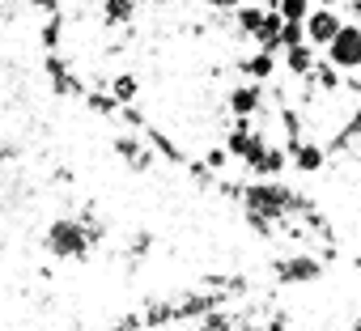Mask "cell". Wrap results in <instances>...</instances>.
<instances>
[{"mask_svg":"<svg viewBox=\"0 0 361 331\" xmlns=\"http://www.w3.org/2000/svg\"><path fill=\"white\" fill-rule=\"evenodd\" d=\"M251 106H255V94H251V89L234 94V111H251Z\"/></svg>","mask_w":361,"mask_h":331,"instance_id":"4","label":"cell"},{"mask_svg":"<svg viewBox=\"0 0 361 331\" xmlns=\"http://www.w3.org/2000/svg\"><path fill=\"white\" fill-rule=\"evenodd\" d=\"M336 35H340V22H336L331 13H314V18H310V39H314V43H331Z\"/></svg>","mask_w":361,"mask_h":331,"instance_id":"2","label":"cell"},{"mask_svg":"<svg viewBox=\"0 0 361 331\" xmlns=\"http://www.w3.org/2000/svg\"><path fill=\"white\" fill-rule=\"evenodd\" d=\"M213 5H238V0H213Z\"/></svg>","mask_w":361,"mask_h":331,"instance_id":"6","label":"cell"},{"mask_svg":"<svg viewBox=\"0 0 361 331\" xmlns=\"http://www.w3.org/2000/svg\"><path fill=\"white\" fill-rule=\"evenodd\" d=\"M281 13H285L289 22H298V18H306V0H281Z\"/></svg>","mask_w":361,"mask_h":331,"instance_id":"3","label":"cell"},{"mask_svg":"<svg viewBox=\"0 0 361 331\" xmlns=\"http://www.w3.org/2000/svg\"><path fill=\"white\" fill-rule=\"evenodd\" d=\"M331 60L344 64V68L361 64V30L357 26H340V35L331 39Z\"/></svg>","mask_w":361,"mask_h":331,"instance_id":"1","label":"cell"},{"mask_svg":"<svg viewBox=\"0 0 361 331\" xmlns=\"http://www.w3.org/2000/svg\"><path fill=\"white\" fill-rule=\"evenodd\" d=\"M302 166H306V170H310V166H319V153H314V149H306V153H302Z\"/></svg>","mask_w":361,"mask_h":331,"instance_id":"5","label":"cell"},{"mask_svg":"<svg viewBox=\"0 0 361 331\" xmlns=\"http://www.w3.org/2000/svg\"><path fill=\"white\" fill-rule=\"evenodd\" d=\"M323 5H331V0H323Z\"/></svg>","mask_w":361,"mask_h":331,"instance_id":"7","label":"cell"}]
</instances>
